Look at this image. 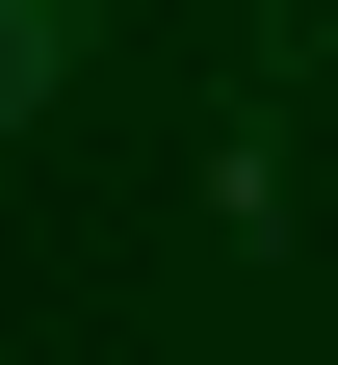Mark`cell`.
<instances>
[{"label":"cell","mask_w":338,"mask_h":365,"mask_svg":"<svg viewBox=\"0 0 338 365\" xmlns=\"http://www.w3.org/2000/svg\"><path fill=\"white\" fill-rule=\"evenodd\" d=\"M53 26H78V0H0V105H26V53H53Z\"/></svg>","instance_id":"1"}]
</instances>
